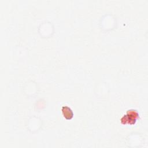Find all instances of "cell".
Returning a JSON list of instances; mask_svg holds the SVG:
<instances>
[{"instance_id":"obj_1","label":"cell","mask_w":148,"mask_h":148,"mask_svg":"<svg viewBox=\"0 0 148 148\" xmlns=\"http://www.w3.org/2000/svg\"><path fill=\"white\" fill-rule=\"evenodd\" d=\"M61 111L64 117L66 120H71L73 118V113L69 107L67 106H64L61 108Z\"/></svg>"},{"instance_id":"obj_2","label":"cell","mask_w":148,"mask_h":148,"mask_svg":"<svg viewBox=\"0 0 148 148\" xmlns=\"http://www.w3.org/2000/svg\"><path fill=\"white\" fill-rule=\"evenodd\" d=\"M136 119L132 117V116L126 114L125 115H124L120 119V121L121 123V124H135L136 121Z\"/></svg>"},{"instance_id":"obj_3","label":"cell","mask_w":148,"mask_h":148,"mask_svg":"<svg viewBox=\"0 0 148 148\" xmlns=\"http://www.w3.org/2000/svg\"><path fill=\"white\" fill-rule=\"evenodd\" d=\"M127 114L132 116V117L138 119L139 118V113L138 112L134 109H130V110H128L127 111Z\"/></svg>"}]
</instances>
